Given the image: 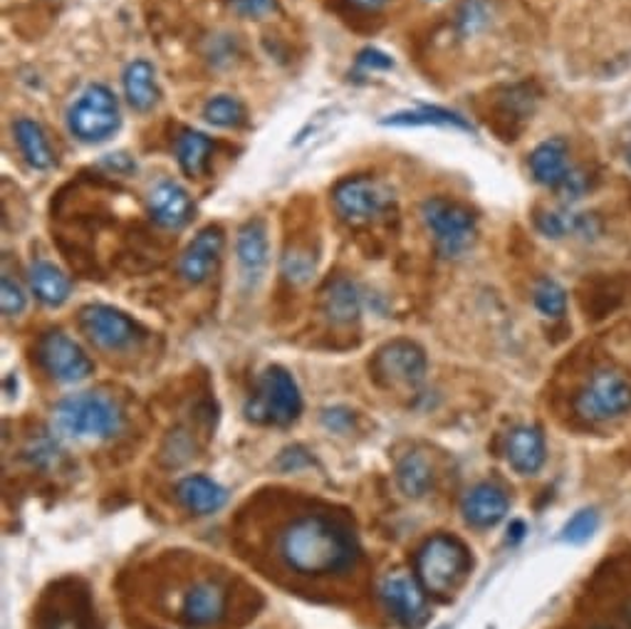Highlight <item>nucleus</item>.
I'll list each match as a JSON object with an SVG mask.
<instances>
[{
  "instance_id": "4be33fe9",
  "label": "nucleus",
  "mask_w": 631,
  "mask_h": 629,
  "mask_svg": "<svg viewBox=\"0 0 631 629\" xmlns=\"http://www.w3.org/2000/svg\"><path fill=\"white\" fill-rule=\"evenodd\" d=\"M30 288L43 305L59 307L73 293V281L55 263L35 261L30 265Z\"/></svg>"
},
{
  "instance_id": "a19ab883",
  "label": "nucleus",
  "mask_w": 631,
  "mask_h": 629,
  "mask_svg": "<svg viewBox=\"0 0 631 629\" xmlns=\"http://www.w3.org/2000/svg\"><path fill=\"white\" fill-rule=\"evenodd\" d=\"M627 162H629V166H631V147H629V152H627Z\"/></svg>"
},
{
  "instance_id": "a211bd4d",
  "label": "nucleus",
  "mask_w": 631,
  "mask_h": 629,
  "mask_svg": "<svg viewBox=\"0 0 631 629\" xmlns=\"http://www.w3.org/2000/svg\"><path fill=\"white\" fill-rule=\"evenodd\" d=\"M508 464L515 468L518 474L533 476L545 464L547 448H545V436L537 426H518L508 436L505 446Z\"/></svg>"
},
{
  "instance_id": "f257e3e1",
  "label": "nucleus",
  "mask_w": 631,
  "mask_h": 629,
  "mask_svg": "<svg viewBox=\"0 0 631 629\" xmlns=\"http://www.w3.org/2000/svg\"><path fill=\"white\" fill-rule=\"evenodd\" d=\"M278 555L287 571L305 577L345 573L357 561L355 535L327 516H303L283 528Z\"/></svg>"
},
{
  "instance_id": "c756f323",
  "label": "nucleus",
  "mask_w": 631,
  "mask_h": 629,
  "mask_svg": "<svg viewBox=\"0 0 631 629\" xmlns=\"http://www.w3.org/2000/svg\"><path fill=\"white\" fill-rule=\"evenodd\" d=\"M533 301H535V307L540 313H543L545 317H563L567 313V293H565V288L559 285L557 281H553V278H543L535 285V293H533Z\"/></svg>"
},
{
  "instance_id": "6ab92c4d",
  "label": "nucleus",
  "mask_w": 631,
  "mask_h": 629,
  "mask_svg": "<svg viewBox=\"0 0 631 629\" xmlns=\"http://www.w3.org/2000/svg\"><path fill=\"white\" fill-rule=\"evenodd\" d=\"M530 169L537 184L547 188H557L569 174V149L565 139H547V142L537 144L535 152L530 154Z\"/></svg>"
},
{
  "instance_id": "72a5a7b5",
  "label": "nucleus",
  "mask_w": 631,
  "mask_h": 629,
  "mask_svg": "<svg viewBox=\"0 0 631 629\" xmlns=\"http://www.w3.org/2000/svg\"><path fill=\"white\" fill-rule=\"evenodd\" d=\"M0 305H3L6 317H18L28 307V297L20 283H15L10 275H3V288H0Z\"/></svg>"
},
{
  "instance_id": "20e7f679",
  "label": "nucleus",
  "mask_w": 631,
  "mask_h": 629,
  "mask_svg": "<svg viewBox=\"0 0 631 629\" xmlns=\"http://www.w3.org/2000/svg\"><path fill=\"white\" fill-rule=\"evenodd\" d=\"M421 218H424L426 228L434 236L438 253L444 258L464 256L476 243V216L464 204L450 202V198L444 196L426 198L421 204Z\"/></svg>"
},
{
  "instance_id": "4c0bfd02",
  "label": "nucleus",
  "mask_w": 631,
  "mask_h": 629,
  "mask_svg": "<svg viewBox=\"0 0 631 629\" xmlns=\"http://www.w3.org/2000/svg\"><path fill=\"white\" fill-rule=\"evenodd\" d=\"M47 629H85V625L77 615L75 617L73 615H55L53 622L47 625Z\"/></svg>"
},
{
  "instance_id": "9b49d317",
  "label": "nucleus",
  "mask_w": 631,
  "mask_h": 629,
  "mask_svg": "<svg viewBox=\"0 0 631 629\" xmlns=\"http://www.w3.org/2000/svg\"><path fill=\"white\" fill-rule=\"evenodd\" d=\"M379 597L387 607V612L406 629L424 627L428 620L426 607V590L418 581L404 573L387 575L379 585Z\"/></svg>"
},
{
  "instance_id": "c85d7f7f",
  "label": "nucleus",
  "mask_w": 631,
  "mask_h": 629,
  "mask_svg": "<svg viewBox=\"0 0 631 629\" xmlns=\"http://www.w3.org/2000/svg\"><path fill=\"white\" fill-rule=\"evenodd\" d=\"M204 117L210 124L224 127V129H233L246 124V107L240 99L230 97V95H218L214 99H208L204 107Z\"/></svg>"
},
{
  "instance_id": "f3484780",
  "label": "nucleus",
  "mask_w": 631,
  "mask_h": 629,
  "mask_svg": "<svg viewBox=\"0 0 631 629\" xmlns=\"http://www.w3.org/2000/svg\"><path fill=\"white\" fill-rule=\"evenodd\" d=\"M228 607L226 587L216 581L196 583L184 597V620L192 627H210L224 620Z\"/></svg>"
},
{
  "instance_id": "39448f33",
  "label": "nucleus",
  "mask_w": 631,
  "mask_h": 629,
  "mask_svg": "<svg viewBox=\"0 0 631 629\" xmlns=\"http://www.w3.org/2000/svg\"><path fill=\"white\" fill-rule=\"evenodd\" d=\"M303 412V397L293 375L283 367H268L258 379V389L246 404V416L255 424L287 426Z\"/></svg>"
},
{
  "instance_id": "6e6552de",
  "label": "nucleus",
  "mask_w": 631,
  "mask_h": 629,
  "mask_svg": "<svg viewBox=\"0 0 631 629\" xmlns=\"http://www.w3.org/2000/svg\"><path fill=\"white\" fill-rule=\"evenodd\" d=\"M333 204L342 221L362 226L374 221L392 206V192L372 176H352L335 186Z\"/></svg>"
},
{
  "instance_id": "58836bf2",
  "label": "nucleus",
  "mask_w": 631,
  "mask_h": 629,
  "mask_svg": "<svg viewBox=\"0 0 631 629\" xmlns=\"http://www.w3.org/2000/svg\"><path fill=\"white\" fill-rule=\"evenodd\" d=\"M349 3L362 10H379V8H384L389 0H349Z\"/></svg>"
},
{
  "instance_id": "4468645a",
  "label": "nucleus",
  "mask_w": 631,
  "mask_h": 629,
  "mask_svg": "<svg viewBox=\"0 0 631 629\" xmlns=\"http://www.w3.org/2000/svg\"><path fill=\"white\" fill-rule=\"evenodd\" d=\"M236 256H238V268H240V278H243V283L248 288L258 285L270 261L268 228L263 221H260V218H250L248 224L240 226Z\"/></svg>"
},
{
  "instance_id": "2eb2a0df",
  "label": "nucleus",
  "mask_w": 631,
  "mask_h": 629,
  "mask_svg": "<svg viewBox=\"0 0 631 629\" xmlns=\"http://www.w3.org/2000/svg\"><path fill=\"white\" fill-rule=\"evenodd\" d=\"M146 204L154 221L162 228H168V231L184 228L194 216L192 196L176 182H159L152 192H149Z\"/></svg>"
},
{
  "instance_id": "aec40b11",
  "label": "nucleus",
  "mask_w": 631,
  "mask_h": 629,
  "mask_svg": "<svg viewBox=\"0 0 631 629\" xmlns=\"http://www.w3.org/2000/svg\"><path fill=\"white\" fill-rule=\"evenodd\" d=\"M176 498L184 503L186 511L208 516L226 506L228 494L224 486H218L206 476H186L176 484Z\"/></svg>"
},
{
  "instance_id": "ea45409f",
  "label": "nucleus",
  "mask_w": 631,
  "mask_h": 629,
  "mask_svg": "<svg viewBox=\"0 0 631 629\" xmlns=\"http://www.w3.org/2000/svg\"><path fill=\"white\" fill-rule=\"evenodd\" d=\"M508 533H513V535H508V543H518V541H523V535H525V523L523 521H515L513 525H510V531Z\"/></svg>"
},
{
  "instance_id": "7ed1b4c3",
  "label": "nucleus",
  "mask_w": 631,
  "mask_h": 629,
  "mask_svg": "<svg viewBox=\"0 0 631 629\" xmlns=\"http://www.w3.org/2000/svg\"><path fill=\"white\" fill-rule=\"evenodd\" d=\"M470 573L468 547L454 535L438 533L418 547L416 581L428 595L446 597L456 593Z\"/></svg>"
},
{
  "instance_id": "1a4fd4ad",
  "label": "nucleus",
  "mask_w": 631,
  "mask_h": 629,
  "mask_svg": "<svg viewBox=\"0 0 631 629\" xmlns=\"http://www.w3.org/2000/svg\"><path fill=\"white\" fill-rule=\"evenodd\" d=\"M372 369L387 387H416L424 382L426 355L412 339H394L379 349Z\"/></svg>"
},
{
  "instance_id": "7c9ffc66",
  "label": "nucleus",
  "mask_w": 631,
  "mask_h": 629,
  "mask_svg": "<svg viewBox=\"0 0 631 629\" xmlns=\"http://www.w3.org/2000/svg\"><path fill=\"white\" fill-rule=\"evenodd\" d=\"M490 18H493V8H490L488 0H464V6L458 8L456 25L460 35L470 37L486 30L490 25Z\"/></svg>"
},
{
  "instance_id": "cd10ccee",
  "label": "nucleus",
  "mask_w": 631,
  "mask_h": 629,
  "mask_svg": "<svg viewBox=\"0 0 631 629\" xmlns=\"http://www.w3.org/2000/svg\"><path fill=\"white\" fill-rule=\"evenodd\" d=\"M382 124H392V127H458V129H470L464 117L456 112H448V109L440 107H416L409 109V112H396L389 115Z\"/></svg>"
},
{
  "instance_id": "f8f14e48",
  "label": "nucleus",
  "mask_w": 631,
  "mask_h": 629,
  "mask_svg": "<svg viewBox=\"0 0 631 629\" xmlns=\"http://www.w3.org/2000/svg\"><path fill=\"white\" fill-rule=\"evenodd\" d=\"M79 325L85 335L102 349H124L139 337V327L132 317L109 305H87L79 311Z\"/></svg>"
},
{
  "instance_id": "412c9836",
  "label": "nucleus",
  "mask_w": 631,
  "mask_h": 629,
  "mask_svg": "<svg viewBox=\"0 0 631 629\" xmlns=\"http://www.w3.org/2000/svg\"><path fill=\"white\" fill-rule=\"evenodd\" d=\"M537 231L547 238L579 236V238H597L602 231V224L595 214H573V212H540L535 216Z\"/></svg>"
},
{
  "instance_id": "a878e982",
  "label": "nucleus",
  "mask_w": 631,
  "mask_h": 629,
  "mask_svg": "<svg viewBox=\"0 0 631 629\" xmlns=\"http://www.w3.org/2000/svg\"><path fill=\"white\" fill-rule=\"evenodd\" d=\"M210 154H214V142L204 132H194V129H184L176 139V159L188 176H202Z\"/></svg>"
},
{
  "instance_id": "473e14b6",
  "label": "nucleus",
  "mask_w": 631,
  "mask_h": 629,
  "mask_svg": "<svg viewBox=\"0 0 631 629\" xmlns=\"http://www.w3.org/2000/svg\"><path fill=\"white\" fill-rule=\"evenodd\" d=\"M283 273L287 281L307 283L315 273V256L307 248H290L283 258Z\"/></svg>"
},
{
  "instance_id": "bb28decb",
  "label": "nucleus",
  "mask_w": 631,
  "mask_h": 629,
  "mask_svg": "<svg viewBox=\"0 0 631 629\" xmlns=\"http://www.w3.org/2000/svg\"><path fill=\"white\" fill-rule=\"evenodd\" d=\"M396 484L409 498H424L434 486V468L421 454H406L396 466Z\"/></svg>"
},
{
  "instance_id": "0eeeda50",
  "label": "nucleus",
  "mask_w": 631,
  "mask_h": 629,
  "mask_svg": "<svg viewBox=\"0 0 631 629\" xmlns=\"http://www.w3.org/2000/svg\"><path fill=\"white\" fill-rule=\"evenodd\" d=\"M119 122L122 117H119L117 97L105 85L87 87L85 95L69 109V129L83 142H105L117 132Z\"/></svg>"
},
{
  "instance_id": "c9c22d12",
  "label": "nucleus",
  "mask_w": 631,
  "mask_h": 629,
  "mask_svg": "<svg viewBox=\"0 0 631 629\" xmlns=\"http://www.w3.org/2000/svg\"><path fill=\"white\" fill-rule=\"evenodd\" d=\"M230 8H233L240 18L260 20L273 13L278 8V0H230Z\"/></svg>"
},
{
  "instance_id": "f03ea898",
  "label": "nucleus",
  "mask_w": 631,
  "mask_h": 629,
  "mask_svg": "<svg viewBox=\"0 0 631 629\" xmlns=\"http://www.w3.org/2000/svg\"><path fill=\"white\" fill-rule=\"evenodd\" d=\"M53 429L75 442H99L122 429V409L102 392L73 394L55 404Z\"/></svg>"
},
{
  "instance_id": "dca6fc26",
  "label": "nucleus",
  "mask_w": 631,
  "mask_h": 629,
  "mask_svg": "<svg viewBox=\"0 0 631 629\" xmlns=\"http://www.w3.org/2000/svg\"><path fill=\"white\" fill-rule=\"evenodd\" d=\"M510 501L498 484H478L470 488L460 503L466 523L474 528H493L508 516Z\"/></svg>"
},
{
  "instance_id": "423d86ee",
  "label": "nucleus",
  "mask_w": 631,
  "mask_h": 629,
  "mask_svg": "<svg viewBox=\"0 0 631 629\" xmlns=\"http://www.w3.org/2000/svg\"><path fill=\"white\" fill-rule=\"evenodd\" d=\"M577 414L587 422H609L631 409V382L614 367H602L575 397Z\"/></svg>"
},
{
  "instance_id": "79ce46f5",
  "label": "nucleus",
  "mask_w": 631,
  "mask_h": 629,
  "mask_svg": "<svg viewBox=\"0 0 631 629\" xmlns=\"http://www.w3.org/2000/svg\"><path fill=\"white\" fill-rule=\"evenodd\" d=\"M597 629H609V627H597Z\"/></svg>"
},
{
  "instance_id": "e433bc0d",
  "label": "nucleus",
  "mask_w": 631,
  "mask_h": 629,
  "mask_svg": "<svg viewBox=\"0 0 631 629\" xmlns=\"http://www.w3.org/2000/svg\"><path fill=\"white\" fill-rule=\"evenodd\" d=\"M357 65L365 67V69H392L394 59L384 53H379V50H374V47H367V50H362V53H359Z\"/></svg>"
},
{
  "instance_id": "2f4dec72",
  "label": "nucleus",
  "mask_w": 631,
  "mask_h": 629,
  "mask_svg": "<svg viewBox=\"0 0 631 629\" xmlns=\"http://www.w3.org/2000/svg\"><path fill=\"white\" fill-rule=\"evenodd\" d=\"M597 528H599V516L597 511H592V508H583V511H577L569 521L565 523L563 528V541L565 543H573V545H579V543H585L589 541L597 533Z\"/></svg>"
},
{
  "instance_id": "5701e85b",
  "label": "nucleus",
  "mask_w": 631,
  "mask_h": 629,
  "mask_svg": "<svg viewBox=\"0 0 631 629\" xmlns=\"http://www.w3.org/2000/svg\"><path fill=\"white\" fill-rule=\"evenodd\" d=\"M323 311L333 319L335 325H349L355 323L362 313V295H359L357 285L347 278H337L329 283L323 293Z\"/></svg>"
},
{
  "instance_id": "393cba45",
  "label": "nucleus",
  "mask_w": 631,
  "mask_h": 629,
  "mask_svg": "<svg viewBox=\"0 0 631 629\" xmlns=\"http://www.w3.org/2000/svg\"><path fill=\"white\" fill-rule=\"evenodd\" d=\"M15 139H18V147L23 156L28 159L30 166L35 169H53L55 164V152L53 147H50V139L43 132V127L33 119H18L15 122Z\"/></svg>"
},
{
  "instance_id": "f704fd0d",
  "label": "nucleus",
  "mask_w": 631,
  "mask_h": 629,
  "mask_svg": "<svg viewBox=\"0 0 631 629\" xmlns=\"http://www.w3.org/2000/svg\"><path fill=\"white\" fill-rule=\"evenodd\" d=\"M557 192L565 202H577V198H583L589 192L587 172H583V169H569V174L565 176V182L557 186Z\"/></svg>"
},
{
  "instance_id": "b1692460",
  "label": "nucleus",
  "mask_w": 631,
  "mask_h": 629,
  "mask_svg": "<svg viewBox=\"0 0 631 629\" xmlns=\"http://www.w3.org/2000/svg\"><path fill=\"white\" fill-rule=\"evenodd\" d=\"M124 93L129 105L139 112H146L152 109L159 99V87H156V75L154 67L146 63V59H134L132 65L124 69Z\"/></svg>"
},
{
  "instance_id": "ddd939ff",
  "label": "nucleus",
  "mask_w": 631,
  "mask_h": 629,
  "mask_svg": "<svg viewBox=\"0 0 631 629\" xmlns=\"http://www.w3.org/2000/svg\"><path fill=\"white\" fill-rule=\"evenodd\" d=\"M226 236L218 226H206L204 231H198L192 243L182 256V263H178V271H182L186 283L202 285L206 283L210 275L216 273V268L220 263V253H224Z\"/></svg>"
},
{
  "instance_id": "9d476101",
  "label": "nucleus",
  "mask_w": 631,
  "mask_h": 629,
  "mask_svg": "<svg viewBox=\"0 0 631 629\" xmlns=\"http://www.w3.org/2000/svg\"><path fill=\"white\" fill-rule=\"evenodd\" d=\"M37 359L40 365L45 367V372L55 377L57 382H83V379L95 372L93 359L85 355V349L79 347L73 337L57 333V329L40 339Z\"/></svg>"
}]
</instances>
